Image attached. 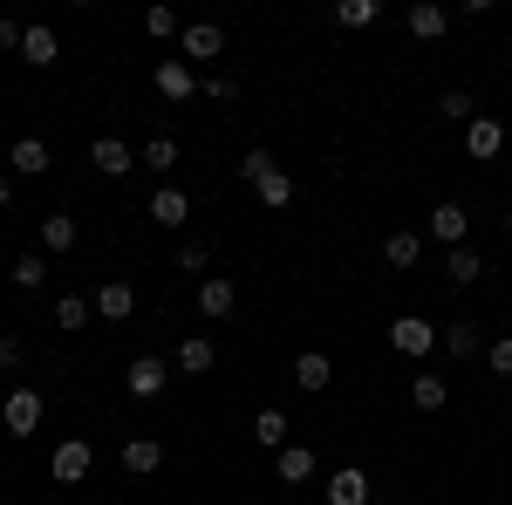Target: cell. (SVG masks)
<instances>
[{"mask_svg":"<svg viewBox=\"0 0 512 505\" xmlns=\"http://www.w3.org/2000/svg\"><path fill=\"white\" fill-rule=\"evenodd\" d=\"M158 465H164L158 437H123V471H130V478H151Z\"/></svg>","mask_w":512,"mask_h":505,"instance_id":"cell-17","label":"cell"},{"mask_svg":"<svg viewBox=\"0 0 512 505\" xmlns=\"http://www.w3.org/2000/svg\"><path fill=\"white\" fill-rule=\"evenodd\" d=\"M239 178L253 185V198H260L267 212H287V205H294V178L274 164V151H246L239 157Z\"/></svg>","mask_w":512,"mask_h":505,"instance_id":"cell-1","label":"cell"},{"mask_svg":"<svg viewBox=\"0 0 512 505\" xmlns=\"http://www.w3.org/2000/svg\"><path fill=\"white\" fill-rule=\"evenodd\" d=\"M437 349L472 362V355H485V335H478V321H451V328H437Z\"/></svg>","mask_w":512,"mask_h":505,"instance_id":"cell-13","label":"cell"},{"mask_svg":"<svg viewBox=\"0 0 512 505\" xmlns=\"http://www.w3.org/2000/svg\"><path fill=\"white\" fill-rule=\"evenodd\" d=\"M7 164H14L21 178H41V171H48V144H41V137H14V151H7Z\"/></svg>","mask_w":512,"mask_h":505,"instance_id":"cell-23","label":"cell"},{"mask_svg":"<svg viewBox=\"0 0 512 505\" xmlns=\"http://www.w3.org/2000/svg\"><path fill=\"white\" fill-rule=\"evenodd\" d=\"M383 260L410 273L417 260H424V233H410V226H403V233H390V239H383Z\"/></svg>","mask_w":512,"mask_h":505,"instance_id":"cell-22","label":"cell"},{"mask_svg":"<svg viewBox=\"0 0 512 505\" xmlns=\"http://www.w3.org/2000/svg\"><path fill=\"white\" fill-rule=\"evenodd\" d=\"M151 219H158V226H185V219H192V198L178 192V185H158V192H151Z\"/></svg>","mask_w":512,"mask_h":505,"instance_id":"cell-21","label":"cell"},{"mask_svg":"<svg viewBox=\"0 0 512 505\" xmlns=\"http://www.w3.org/2000/svg\"><path fill=\"white\" fill-rule=\"evenodd\" d=\"M444 273H451V287H472V280H485V260H478L472 246H451L444 253Z\"/></svg>","mask_w":512,"mask_h":505,"instance_id":"cell-26","label":"cell"},{"mask_svg":"<svg viewBox=\"0 0 512 505\" xmlns=\"http://www.w3.org/2000/svg\"><path fill=\"white\" fill-rule=\"evenodd\" d=\"M233 308H239V287L226 280V273H212V280L198 287V314H205V321H226Z\"/></svg>","mask_w":512,"mask_h":505,"instance_id":"cell-12","label":"cell"},{"mask_svg":"<svg viewBox=\"0 0 512 505\" xmlns=\"http://www.w3.org/2000/svg\"><path fill=\"white\" fill-rule=\"evenodd\" d=\"M55 55H62V41H55V28H21V62H28V69H48V62H55Z\"/></svg>","mask_w":512,"mask_h":505,"instance_id":"cell-18","label":"cell"},{"mask_svg":"<svg viewBox=\"0 0 512 505\" xmlns=\"http://www.w3.org/2000/svg\"><path fill=\"white\" fill-rule=\"evenodd\" d=\"M89 314H96V301H82V294H62V301H55V328H69V335H76V328H89Z\"/></svg>","mask_w":512,"mask_h":505,"instance_id":"cell-28","label":"cell"},{"mask_svg":"<svg viewBox=\"0 0 512 505\" xmlns=\"http://www.w3.org/2000/svg\"><path fill=\"white\" fill-rule=\"evenodd\" d=\"M41 417H48V403H41V389L14 383L7 396H0V424H7V437H35Z\"/></svg>","mask_w":512,"mask_h":505,"instance_id":"cell-2","label":"cell"},{"mask_svg":"<svg viewBox=\"0 0 512 505\" xmlns=\"http://www.w3.org/2000/svg\"><path fill=\"white\" fill-rule=\"evenodd\" d=\"M28 349H21V335H0V369H21Z\"/></svg>","mask_w":512,"mask_h":505,"instance_id":"cell-36","label":"cell"},{"mask_svg":"<svg viewBox=\"0 0 512 505\" xmlns=\"http://www.w3.org/2000/svg\"><path fill=\"white\" fill-rule=\"evenodd\" d=\"M253 444L287 451V444H294V437H287V417H280V410H260V417H253Z\"/></svg>","mask_w":512,"mask_h":505,"instance_id":"cell-27","label":"cell"},{"mask_svg":"<svg viewBox=\"0 0 512 505\" xmlns=\"http://www.w3.org/2000/svg\"><path fill=\"white\" fill-rule=\"evenodd\" d=\"M164 383H171V362H164V355H137V362L123 369V389H130L137 403H158Z\"/></svg>","mask_w":512,"mask_h":505,"instance_id":"cell-4","label":"cell"},{"mask_svg":"<svg viewBox=\"0 0 512 505\" xmlns=\"http://www.w3.org/2000/svg\"><path fill=\"white\" fill-rule=\"evenodd\" d=\"M437 110H444L451 123H472V117H478V110H472V96H465V89H444V96H437Z\"/></svg>","mask_w":512,"mask_h":505,"instance_id":"cell-34","label":"cell"},{"mask_svg":"<svg viewBox=\"0 0 512 505\" xmlns=\"http://www.w3.org/2000/svg\"><path fill=\"white\" fill-rule=\"evenodd\" d=\"M274 471H280V485H308L315 478V451L308 444H287V451H274Z\"/></svg>","mask_w":512,"mask_h":505,"instance_id":"cell-20","label":"cell"},{"mask_svg":"<svg viewBox=\"0 0 512 505\" xmlns=\"http://www.w3.org/2000/svg\"><path fill=\"white\" fill-rule=\"evenodd\" d=\"M151 82H158V96H164V103H192V96H198L192 62H178V55H164L158 69H151Z\"/></svg>","mask_w":512,"mask_h":505,"instance_id":"cell-6","label":"cell"},{"mask_svg":"<svg viewBox=\"0 0 512 505\" xmlns=\"http://www.w3.org/2000/svg\"><path fill=\"white\" fill-rule=\"evenodd\" d=\"M410 403H417L424 417H431V410H444V403H451V376H437V369H417V376H410Z\"/></svg>","mask_w":512,"mask_h":505,"instance_id":"cell-16","label":"cell"},{"mask_svg":"<svg viewBox=\"0 0 512 505\" xmlns=\"http://www.w3.org/2000/svg\"><path fill=\"white\" fill-rule=\"evenodd\" d=\"M41 280H48V260L41 253H21L14 260V287H41Z\"/></svg>","mask_w":512,"mask_h":505,"instance_id":"cell-32","label":"cell"},{"mask_svg":"<svg viewBox=\"0 0 512 505\" xmlns=\"http://www.w3.org/2000/svg\"><path fill=\"white\" fill-rule=\"evenodd\" d=\"M7 205H14V185H7V178H0V212H7Z\"/></svg>","mask_w":512,"mask_h":505,"instance_id":"cell-38","label":"cell"},{"mask_svg":"<svg viewBox=\"0 0 512 505\" xmlns=\"http://www.w3.org/2000/svg\"><path fill=\"white\" fill-rule=\"evenodd\" d=\"M212 267V246H205V239H185V246H178V273H205Z\"/></svg>","mask_w":512,"mask_h":505,"instance_id":"cell-31","label":"cell"},{"mask_svg":"<svg viewBox=\"0 0 512 505\" xmlns=\"http://www.w3.org/2000/svg\"><path fill=\"white\" fill-rule=\"evenodd\" d=\"M89 471H96V444H89V437H62L55 458H48V478H55V485H82Z\"/></svg>","mask_w":512,"mask_h":505,"instance_id":"cell-3","label":"cell"},{"mask_svg":"<svg viewBox=\"0 0 512 505\" xmlns=\"http://www.w3.org/2000/svg\"><path fill=\"white\" fill-rule=\"evenodd\" d=\"M390 349L410 355V362H424V355L437 349V328L424 321V314H396V321H390Z\"/></svg>","mask_w":512,"mask_h":505,"instance_id":"cell-5","label":"cell"},{"mask_svg":"<svg viewBox=\"0 0 512 505\" xmlns=\"http://www.w3.org/2000/svg\"><path fill=\"white\" fill-rule=\"evenodd\" d=\"M328 505H369L376 492H369V471H355V465H342V471H328V492H321Z\"/></svg>","mask_w":512,"mask_h":505,"instance_id":"cell-8","label":"cell"},{"mask_svg":"<svg viewBox=\"0 0 512 505\" xmlns=\"http://www.w3.org/2000/svg\"><path fill=\"white\" fill-rule=\"evenodd\" d=\"M96 314H103V321H130V314H137V287H130V280H103V287H96Z\"/></svg>","mask_w":512,"mask_h":505,"instance_id":"cell-14","label":"cell"},{"mask_svg":"<svg viewBox=\"0 0 512 505\" xmlns=\"http://www.w3.org/2000/svg\"><path fill=\"white\" fill-rule=\"evenodd\" d=\"M376 14H383V7H376V0H342V7H335V28H376Z\"/></svg>","mask_w":512,"mask_h":505,"instance_id":"cell-29","label":"cell"},{"mask_svg":"<svg viewBox=\"0 0 512 505\" xmlns=\"http://www.w3.org/2000/svg\"><path fill=\"white\" fill-rule=\"evenodd\" d=\"M212 362H219L212 335H185V342H178V355H171V369H178V376H205Z\"/></svg>","mask_w":512,"mask_h":505,"instance_id":"cell-15","label":"cell"},{"mask_svg":"<svg viewBox=\"0 0 512 505\" xmlns=\"http://www.w3.org/2000/svg\"><path fill=\"white\" fill-rule=\"evenodd\" d=\"M506 233H512V212H506Z\"/></svg>","mask_w":512,"mask_h":505,"instance_id":"cell-39","label":"cell"},{"mask_svg":"<svg viewBox=\"0 0 512 505\" xmlns=\"http://www.w3.org/2000/svg\"><path fill=\"white\" fill-rule=\"evenodd\" d=\"M0 48H21V21H0Z\"/></svg>","mask_w":512,"mask_h":505,"instance_id":"cell-37","label":"cell"},{"mask_svg":"<svg viewBox=\"0 0 512 505\" xmlns=\"http://www.w3.org/2000/svg\"><path fill=\"white\" fill-rule=\"evenodd\" d=\"M485 369L512 383V335H499V342H485Z\"/></svg>","mask_w":512,"mask_h":505,"instance_id":"cell-33","label":"cell"},{"mask_svg":"<svg viewBox=\"0 0 512 505\" xmlns=\"http://www.w3.org/2000/svg\"><path fill=\"white\" fill-rule=\"evenodd\" d=\"M137 164H144V171H171V164H178V144H171V137H151V144H144V151H137Z\"/></svg>","mask_w":512,"mask_h":505,"instance_id":"cell-30","label":"cell"},{"mask_svg":"<svg viewBox=\"0 0 512 505\" xmlns=\"http://www.w3.org/2000/svg\"><path fill=\"white\" fill-rule=\"evenodd\" d=\"M499 144H506V123L499 117H472L465 123V151L472 157H499Z\"/></svg>","mask_w":512,"mask_h":505,"instance_id":"cell-19","label":"cell"},{"mask_svg":"<svg viewBox=\"0 0 512 505\" xmlns=\"http://www.w3.org/2000/svg\"><path fill=\"white\" fill-rule=\"evenodd\" d=\"M76 219H69V212H48V219H41V246H48V253H76Z\"/></svg>","mask_w":512,"mask_h":505,"instance_id":"cell-24","label":"cell"},{"mask_svg":"<svg viewBox=\"0 0 512 505\" xmlns=\"http://www.w3.org/2000/svg\"><path fill=\"white\" fill-rule=\"evenodd\" d=\"M144 28H151V35H178V14H171V7H151V14H144Z\"/></svg>","mask_w":512,"mask_h":505,"instance_id":"cell-35","label":"cell"},{"mask_svg":"<svg viewBox=\"0 0 512 505\" xmlns=\"http://www.w3.org/2000/svg\"><path fill=\"white\" fill-rule=\"evenodd\" d=\"M89 164H96L103 178H130V171H137V157H130L123 137H96V144H89Z\"/></svg>","mask_w":512,"mask_h":505,"instance_id":"cell-10","label":"cell"},{"mask_svg":"<svg viewBox=\"0 0 512 505\" xmlns=\"http://www.w3.org/2000/svg\"><path fill=\"white\" fill-rule=\"evenodd\" d=\"M328 383H335V362H328L321 349H301V355H294V389H308V396H321Z\"/></svg>","mask_w":512,"mask_h":505,"instance_id":"cell-11","label":"cell"},{"mask_svg":"<svg viewBox=\"0 0 512 505\" xmlns=\"http://www.w3.org/2000/svg\"><path fill=\"white\" fill-rule=\"evenodd\" d=\"M226 55V28L219 21H192L185 28V62H219Z\"/></svg>","mask_w":512,"mask_h":505,"instance_id":"cell-9","label":"cell"},{"mask_svg":"<svg viewBox=\"0 0 512 505\" xmlns=\"http://www.w3.org/2000/svg\"><path fill=\"white\" fill-rule=\"evenodd\" d=\"M424 233L431 239H444V246H465V233H472V212L458 205V198H444L431 219H424Z\"/></svg>","mask_w":512,"mask_h":505,"instance_id":"cell-7","label":"cell"},{"mask_svg":"<svg viewBox=\"0 0 512 505\" xmlns=\"http://www.w3.org/2000/svg\"><path fill=\"white\" fill-rule=\"evenodd\" d=\"M506 410H512V403H506Z\"/></svg>","mask_w":512,"mask_h":505,"instance_id":"cell-40","label":"cell"},{"mask_svg":"<svg viewBox=\"0 0 512 505\" xmlns=\"http://www.w3.org/2000/svg\"><path fill=\"white\" fill-rule=\"evenodd\" d=\"M403 21H410V35H417V41H437L444 28H451V14H444V7H431V0H417Z\"/></svg>","mask_w":512,"mask_h":505,"instance_id":"cell-25","label":"cell"}]
</instances>
